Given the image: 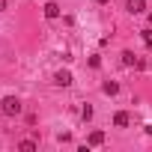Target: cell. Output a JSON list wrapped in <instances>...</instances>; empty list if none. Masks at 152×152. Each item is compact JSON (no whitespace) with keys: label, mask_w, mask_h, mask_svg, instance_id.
<instances>
[{"label":"cell","mask_w":152,"mask_h":152,"mask_svg":"<svg viewBox=\"0 0 152 152\" xmlns=\"http://www.w3.org/2000/svg\"><path fill=\"white\" fill-rule=\"evenodd\" d=\"M18 149H21V152H33V149H36V140H21Z\"/></svg>","instance_id":"obj_9"},{"label":"cell","mask_w":152,"mask_h":152,"mask_svg":"<svg viewBox=\"0 0 152 152\" xmlns=\"http://www.w3.org/2000/svg\"><path fill=\"white\" fill-rule=\"evenodd\" d=\"M6 3H9V0H0V12H3V9H6Z\"/></svg>","instance_id":"obj_12"},{"label":"cell","mask_w":152,"mask_h":152,"mask_svg":"<svg viewBox=\"0 0 152 152\" xmlns=\"http://www.w3.org/2000/svg\"><path fill=\"white\" fill-rule=\"evenodd\" d=\"M122 66H137V57L131 51H122Z\"/></svg>","instance_id":"obj_8"},{"label":"cell","mask_w":152,"mask_h":152,"mask_svg":"<svg viewBox=\"0 0 152 152\" xmlns=\"http://www.w3.org/2000/svg\"><path fill=\"white\" fill-rule=\"evenodd\" d=\"M54 84H57V87H69V84H72V72H66V69L57 72V75H54Z\"/></svg>","instance_id":"obj_2"},{"label":"cell","mask_w":152,"mask_h":152,"mask_svg":"<svg viewBox=\"0 0 152 152\" xmlns=\"http://www.w3.org/2000/svg\"><path fill=\"white\" fill-rule=\"evenodd\" d=\"M143 9H146V0H128V12L131 15H140Z\"/></svg>","instance_id":"obj_4"},{"label":"cell","mask_w":152,"mask_h":152,"mask_svg":"<svg viewBox=\"0 0 152 152\" xmlns=\"http://www.w3.org/2000/svg\"><path fill=\"white\" fill-rule=\"evenodd\" d=\"M45 18H60V3H54V0H48V3H45Z\"/></svg>","instance_id":"obj_3"},{"label":"cell","mask_w":152,"mask_h":152,"mask_svg":"<svg viewBox=\"0 0 152 152\" xmlns=\"http://www.w3.org/2000/svg\"><path fill=\"white\" fill-rule=\"evenodd\" d=\"M81 116H84V122H90V119H93V107L84 104V107H81Z\"/></svg>","instance_id":"obj_10"},{"label":"cell","mask_w":152,"mask_h":152,"mask_svg":"<svg viewBox=\"0 0 152 152\" xmlns=\"http://www.w3.org/2000/svg\"><path fill=\"white\" fill-rule=\"evenodd\" d=\"M146 134H152V122H149V125H146Z\"/></svg>","instance_id":"obj_13"},{"label":"cell","mask_w":152,"mask_h":152,"mask_svg":"<svg viewBox=\"0 0 152 152\" xmlns=\"http://www.w3.org/2000/svg\"><path fill=\"white\" fill-rule=\"evenodd\" d=\"M113 125H116V128H125V125H128V113H125V110H119V113L113 116Z\"/></svg>","instance_id":"obj_6"},{"label":"cell","mask_w":152,"mask_h":152,"mask_svg":"<svg viewBox=\"0 0 152 152\" xmlns=\"http://www.w3.org/2000/svg\"><path fill=\"white\" fill-rule=\"evenodd\" d=\"M102 93H104V96H116V93H119V84H116V81H104V84H102Z\"/></svg>","instance_id":"obj_5"},{"label":"cell","mask_w":152,"mask_h":152,"mask_svg":"<svg viewBox=\"0 0 152 152\" xmlns=\"http://www.w3.org/2000/svg\"><path fill=\"white\" fill-rule=\"evenodd\" d=\"M87 143H90V146H102V143H104V131H93Z\"/></svg>","instance_id":"obj_7"},{"label":"cell","mask_w":152,"mask_h":152,"mask_svg":"<svg viewBox=\"0 0 152 152\" xmlns=\"http://www.w3.org/2000/svg\"><path fill=\"white\" fill-rule=\"evenodd\" d=\"M149 66H152V60H149Z\"/></svg>","instance_id":"obj_15"},{"label":"cell","mask_w":152,"mask_h":152,"mask_svg":"<svg viewBox=\"0 0 152 152\" xmlns=\"http://www.w3.org/2000/svg\"><path fill=\"white\" fill-rule=\"evenodd\" d=\"M149 27H152V12H149Z\"/></svg>","instance_id":"obj_14"},{"label":"cell","mask_w":152,"mask_h":152,"mask_svg":"<svg viewBox=\"0 0 152 152\" xmlns=\"http://www.w3.org/2000/svg\"><path fill=\"white\" fill-rule=\"evenodd\" d=\"M24 110V104L15 99V96H6V99H0V113L3 116H18Z\"/></svg>","instance_id":"obj_1"},{"label":"cell","mask_w":152,"mask_h":152,"mask_svg":"<svg viewBox=\"0 0 152 152\" xmlns=\"http://www.w3.org/2000/svg\"><path fill=\"white\" fill-rule=\"evenodd\" d=\"M90 66H93V69H99V66H102V57H99V54H93V57H90Z\"/></svg>","instance_id":"obj_11"}]
</instances>
